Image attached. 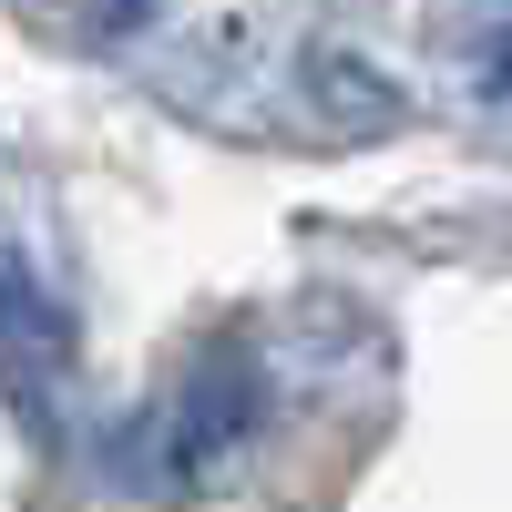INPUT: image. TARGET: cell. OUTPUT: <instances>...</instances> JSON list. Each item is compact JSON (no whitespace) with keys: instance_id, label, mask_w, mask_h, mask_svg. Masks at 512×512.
<instances>
[{"instance_id":"obj_2","label":"cell","mask_w":512,"mask_h":512,"mask_svg":"<svg viewBox=\"0 0 512 512\" xmlns=\"http://www.w3.org/2000/svg\"><path fill=\"white\" fill-rule=\"evenodd\" d=\"M0 349H52V308H41V287L11 246H0Z\"/></svg>"},{"instance_id":"obj_1","label":"cell","mask_w":512,"mask_h":512,"mask_svg":"<svg viewBox=\"0 0 512 512\" xmlns=\"http://www.w3.org/2000/svg\"><path fill=\"white\" fill-rule=\"evenodd\" d=\"M246 420H256V390H246V379H216V400H205V390L185 400V431H175V451H185V461H216V451L246 431Z\"/></svg>"}]
</instances>
